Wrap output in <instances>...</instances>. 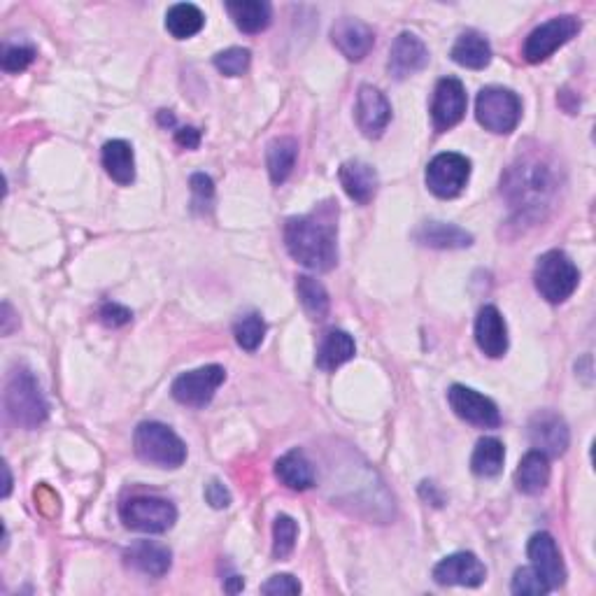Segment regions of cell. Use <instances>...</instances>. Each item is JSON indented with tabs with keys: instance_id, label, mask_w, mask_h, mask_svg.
<instances>
[{
	"instance_id": "25",
	"label": "cell",
	"mask_w": 596,
	"mask_h": 596,
	"mask_svg": "<svg viewBox=\"0 0 596 596\" xmlns=\"http://www.w3.org/2000/svg\"><path fill=\"white\" fill-rule=\"evenodd\" d=\"M354 352H357V345H354L350 333L333 329L326 333L317 347V368H322L326 373L336 371V368L347 364L354 357Z\"/></svg>"
},
{
	"instance_id": "11",
	"label": "cell",
	"mask_w": 596,
	"mask_h": 596,
	"mask_svg": "<svg viewBox=\"0 0 596 596\" xmlns=\"http://www.w3.org/2000/svg\"><path fill=\"white\" fill-rule=\"evenodd\" d=\"M447 401H450V408L454 415L461 417V420L473 424V427L480 429H496L501 427V413L496 408L492 399H487L485 394L475 392L471 387L464 385H452L450 392H447Z\"/></svg>"
},
{
	"instance_id": "35",
	"label": "cell",
	"mask_w": 596,
	"mask_h": 596,
	"mask_svg": "<svg viewBox=\"0 0 596 596\" xmlns=\"http://www.w3.org/2000/svg\"><path fill=\"white\" fill-rule=\"evenodd\" d=\"M250 61H252L250 49L231 47V49H226V52H219L215 56V68L226 77H240L247 73Z\"/></svg>"
},
{
	"instance_id": "32",
	"label": "cell",
	"mask_w": 596,
	"mask_h": 596,
	"mask_svg": "<svg viewBox=\"0 0 596 596\" xmlns=\"http://www.w3.org/2000/svg\"><path fill=\"white\" fill-rule=\"evenodd\" d=\"M296 292L298 298H301L303 310L308 312L310 319H324L329 315L331 301L322 282L310 278V275H301V278L296 280Z\"/></svg>"
},
{
	"instance_id": "39",
	"label": "cell",
	"mask_w": 596,
	"mask_h": 596,
	"mask_svg": "<svg viewBox=\"0 0 596 596\" xmlns=\"http://www.w3.org/2000/svg\"><path fill=\"white\" fill-rule=\"evenodd\" d=\"M261 592L271 594V596H294L301 594V583L289 573H282V576H273L268 578L264 585H261Z\"/></svg>"
},
{
	"instance_id": "16",
	"label": "cell",
	"mask_w": 596,
	"mask_h": 596,
	"mask_svg": "<svg viewBox=\"0 0 596 596\" xmlns=\"http://www.w3.org/2000/svg\"><path fill=\"white\" fill-rule=\"evenodd\" d=\"M392 122V105L380 89L364 84L357 96V124L368 138H380Z\"/></svg>"
},
{
	"instance_id": "34",
	"label": "cell",
	"mask_w": 596,
	"mask_h": 596,
	"mask_svg": "<svg viewBox=\"0 0 596 596\" xmlns=\"http://www.w3.org/2000/svg\"><path fill=\"white\" fill-rule=\"evenodd\" d=\"M298 536L296 522L289 515H278L273 524V557L287 559L294 552Z\"/></svg>"
},
{
	"instance_id": "28",
	"label": "cell",
	"mask_w": 596,
	"mask_h": 596,
	"mask_svg": "<svg viewBox=\"0 0 596 596\" xmlns=\"http://www.w3.org/2000/svg\"><path fill=\"white\" fill-rule=\"evenodd\" d=\"M231 19L236 21V26L243 33H261L271 26L273 7L264 3V0H243V3H229L226 5Z\"/></svg>"
},
{
	"instance_id": "8",
	"label": "cell",
	"mask_w": 596,
	"mask_h": 596,
	"mask_svg": "<svg viewBox=\"0 0 596 596\" xmlns=\"http://www.w3.org/2000/svg\"><path fill=\"white\" fill-rule=\"evenodd\" d=\"M578 31H580V21L576 17H571V14L545 21V24H541L529 33L527 42H524L522 56L529 63H541L545 59H550L559 47H564L566 42L576 38Z\"/></svg>"
},
{
	"instance_id": "38",
	"label": "cell",
	"mask_w": 596,
	"mask_h": 596,
	"mask_svg": "<svg viewBox=\"0 0 596 596\" xmlns=\"http://www.w3.org/2000/svg\"><path fill=\"white\" fill-rule=\"evenodd\" d=\"M191 205H194V210L198 212H210L212 210V203H215V184L208 175L203 173H196L191 175Z\"/></svg>"
},
{
	"instance_id": "3",
	"label": "cell",
	"mask_w": 596,
	"mask_h": 596,
	"mask_svg": "<svg viewBox=\"0 0 596 596\" xmlns=\"http://www.w3.org/2000/svg\"><path fill=\"white\" fill-rule=\"evenodd\" d=\"M136 454L159 468H180L187 461V445L173 429L161 422H143L133 436Z\"/></svg>"
},
{
	"instance_id": "30",
	"label": "cell",
	"mask_w": 596,
	"mask_h": 596,
	"mask_svg": "<svg viewBox=\"0 0 596 596\" xmlns=\"http://www.w3.org/2000/svg\"><path fill=\"white\" fill-rule=\"evenodd\" d=\"M205 24L203 12L191 3H177L166 14V28L168 33L177 40H187L196 35Z\"/></svg>"
},
{
	"instance_id": "24",
	"label": "cell",
	"mask_w": 596,
	"mask_h": 596,
	"mask_svg": "<svg viewBox=\"0 0 596 596\" xmlns=\"http://www.w3.org/2000/svg\"><path fill=\"white\" fill-rule=\"evenodd\" d=\"M275 475L282 485L294 489V492H305L315 485V473L312 464L301 450H289L287 454L275 461Z\"/></svg>"
},
{
	"instance_id": "37",
	"label": "cell",
	"mask_w": 596,
	"mask_h": 596,
	"mask_svg": "<svg viewBox=\"0 0 596 596\" xmlns=\"http://www.w3.org/2000/svg\"><path fill=\"white\" fill-rule=\"evenodd\" d=\"M35 61V49L26 45H5L3 56H0V66L5 73H21Z\"/></svg>"
},
{
	"instance_id": "42",
	"label": "cell",
	"mask_w": 596,
	"mask_h": 596,
	"mask_svg": "<svg viewBox=\"0 0 596 596\" xmlns=\"http://www.w3.org/2000/svg\"><path fill=\"white\" fill-rule=\"evenodd\" d=\"M175 143L184 149H196L201 145V131L194 129V126H182V129L175 131Z\"/></svg>"
},
{
	"instance_id": "45",
	"label": "cell",
	"mask_w": 596,
	"mask_h": 596,
	"mask_svg": "<svg viewBox=\"0 0 596 596\" xmlns=\"http://www.w3.org/2000/svg\"><path fill=\"white\" fill-rule=\"evenodd\" d=\"M159 122H161L163 126H175V117L170 115L168 110H161V112H159Z\"/></svg>"
},
{
	"instance_id": "36",
	"label": "cell",
	"mask_w": 596,
	"mask_h": 596,
	"mask_svg": "<svg viewBox=\"0 0 596 596\" xmlns=\"http://www.w3.org/2000/svg\"><path fill=\"white\" fill-rule=\"evenodd\" d=\"M510 590H513V594H520V596H543V594L552 592V587L548 580H545L541 573L534 569V566H527V569L515 571V578H513V585H510Z\"/></svg>"
},
{
	"instance_id": "23",
	"label": "cell",
	"mask_w": 596,
	"mask_h": 596,
	"mask_svg": "<svg viewBox=\"0 0 596 596\" xmlns=\"http://www.w3.org/2000/svg\"><path fill=\"white\" fill-rule=\"evenodd\" d=\"M550 482V457L543 452L531 450L522 457L520 466L515 471V485L522 494L536 496L541 494Z\"/></svg>"
},
{
	"instance_id": "27",
	"label": "cell",
	"mask_w": 596,
	"mask_h": 596,
	"mask_svg": "<svg viewBox=\"0 0 596 596\" xmlns=\"http://www.w3.org/2000/svg\"><path fill=\"white\" fill-rule=\"evenodd\" d=\"M103 168L117 184H131L136 180V156L126 140H110L103 147Z\"/></svg>"
},
{
	"instance_id": "40",
	"label": "cell",
	"mask_w": 596,
	"mask_h": 596,
	"mask_svg": "<svg viewBox=\"0 0 596 596\" xmlns=\"http://www.w3.org/2000/svg\"><path fill=\"white\" fill-rule=\"evenodd\" d=\"M98 317H101V322L105 326H110V329H117V326H124L129 324L133 319V312L129 308H124V305L119 303H105L101 312H98Z\"/></svg>"
},
{
	"instance_id": "13",
	"label": "cell",
	"mask_w": 596,
	"mask_h": 596,
	"mask_svg": "<svg viewBox=\"0 0 596 596\" xmlns=\"http://www.w3.org/2000/svg\"><path fill=\"white\" fill-rule=\"evenodd\" d=\"M529 441L545 457H562L569 450V427L552 410H541L529 422Z\"/></svg>"
},
{
	"instance_id": "17",
	"label": "cell",
	"mask_w": 596,
	"mask_h": 596,
	"mask_svg": "<svg viewBox=\"0 0 596 596\" xmlns=\"http://www.w3.org/2000/svg\"><path fill=\"white\" fill-rule=\"evenodd\" d=\"M331 40H333V45L340 49V54H343L345 59L361 61V59H366L368 52L373 49L375 33L371 26L364 24V21L343 17L333 24Z\"/></svg>"
},
{
	"instance_id": "22",
	"label": "cell",
	"mask_w": 596,
	"mask_h": 596,
	"mask_svg": "<svg viewBox=\"0 0 596 596\" xmlns=\"http://www.w3.org/2000/svg\"><path fill=\"white\" fill-rule=\"evenodd\" d=\"M415 240L424 247H436V250H464L473 245V236L454 224L445 222H427L415 231Z\"/></svg>"
},
{
	"instance_id": "20",
	"label": "cell",
	"mask_w": 596,
	"mask_h": 596,
	"mask_svg": "<svg viewBox=\"0 0 596 596\" xmlns=\"http://www.w3.org/2000/svg\"><path fill=\"white\" fill-rule=\"evenodd\" d=\"M338 177H340V184H343L345 194L350 196L354 203L368 205L375 198V194H378L380 180L371 163L359 161V159L345 161L343 166H340Z\"/></svg>"
},
{
	"instance_id": "31",
	"label": "cell",
	"mask_w": 596,
	"mask_h": 596,
	"mask_svg": "<svg viewBox=\"0 0 596 596\" xmlns=\"http://www.w3.org/2000/svg\"><path fill=\"white\" fill-rule=\"evenodd\" d=\"M503 459H506V450L499 438H482L475 445V452L471 457V468L480 478H494L501 473Z\"/></svg>"
},
{
	"instance_id": "21",
	"label": "cell",
	"mask_w": 596,
	"mask_h": 596,
	"mask_svg": "<svg viewBox=\"0 0 596 596\" xmlns=\"http://www.w3.org/2000/svg\"><path fill=\"white\" fill-rule=\"evenodd\" d=\"M124 559L131 569L152 578H163L170 571V566H173L170 550L166 545H159L154 541H136L131 548H126Z\"/></svg>"
},
{
	"instance_id": "9",
	"label": "cell",
	"mask_w": 596,
	"mask_h": 596,
	"mask_svg": "<svg viewBox=\"0 0 596 596\" xmlns=\"http://www.w3.org/2000/svg\"><path fill=\"white\" fill-rule=\"evenodd\" d=\"M226 371L222 366L210 364L203 368H196V371L182 373L180 378H175L173 387H170V394L177 403L189 408H205L208 403L215 399L217 389L224 385Z\"/></svg>"
},
{
	"instance_id": "43",
	"label": "cell",
	"mask_w": 596,
	"mask_h": 596,
	"mask_svg": "<svg viewBox=\"0 0 596 596\" xmlns=\"http://www.w3.org/2000/svg\"><path fill=\"white\" fill-rule=\"evenodd\" d=\"M3 473H5V487H3V496H10V492H12V475H10V466L3 464Z\"/></svg>"
},
{
	"instance_id": "5",
	"label": "cell",
	"mask_w": 596,
	"mask_h": 596,
	"mask_svg": "<svg viewBox=\"0 0 596 596\" xmlns=\"http://www.w3.org/2000/svg\"><path fill=\"white\" fill-rule=\"evenodd\" d=\"M503 191H506L508 201L522 208H538L548 201L552 191V175L543 163H529L522 161L520 166H513L508 170L506 180H503Z\"/></svg>"
},
{
	"instance_id": "41",
	"label": "cell",
	"mask_w": 596,
	"mask_h": 596,
	"mask_svg": "<svg viewBox=\"0 0 596 596\" xmlns=\"http://www.w3.org/2000/svg\"><path fill=\"white\" fill-rule=\"evenodd\" d=\"M205 499H208L212 508H226L231 503V492L219 480H212L210 485L205 487Z\"/></svg>"
},
{
	"instance_id": "14",
	"label": "cell",
	"mask_w": 596,
	"mask_h": 596,
	"mask_svg": "<svg viewBox=\"0 0 596 596\" xmlns=\"http://www.w3.org/2000/svg\"><path fill=\"white\" fill-rule=\"evenodd\" d=\"M485 578V564H482L473 552H457V555L445 557L434 566V580L443 587H480L485 583Z\"/></svg>"
},
{
	"instance_id": "12",
	"label": "cell",
	"mask_w": 596,
	"mask_h": 596,
	"mask_svg": "<svg viewBox=\"0 0 596 596\" xmlns=\"http://www.w3.org/2000/svg\"><path fill=\"white\" fill-rule=\"evenodd\" d=\"M468 98L466 89L457 77H443L436 84L434 101H431V119H434V129L438 133H445L457 126L466 115Z\"/></svg>"
},
{
	"instance_id": "2",
	"label": "cell",
	"mask_w": 596,
	"mask_h": 596,
	"mask_svg": "<svg viewBox=\"0 0 596 596\" xmlns=\"http://www.w3.org/2000/svg\"><path fill=\"white\" fill-rule=\"evenodd\" d=\"M5 410L14 424L24 429H38L47 422L49 403L42 394L40 382L26 368L10 375L5 385Z\"/></svg>"
},
{
	"instance_id": "44",
	"label": "cell",
	"mask_w": 596,
	"mask_h": 596,
	"mask_svg": "<svg viewBox=\"0 0 596 596\" xmlns=\"http://www.w3.org/2000/svg\"><path fill=\"white\" fill-rule=\"evenodd\" d=\"M245 587V583H243V578H238V576H233L231 578V585H226V592H240Z\"/></svg>"
},
{
	"instance_id": "10",
	"label": "cell",
	"mask_w": 596,
	"mask_h": 596,
	"mask_svg": "<svg viewBox=\"0 0 596 596\" xmlns=\"http://www.w3.org/2000/svg\"><path fill=\"white\" fill-rule=\"evenodd\" d=\"M471 177V161L464 154L443 152L427 166V187L438 198H457Z\"/></svg>"
},
{
	"instance_id": "29",
	"label": "cell",
	"mask_w": 596,
	"mask_h": 596,
	"mask_svg": "<svg viewBox=\"0 0 596 596\" xmlns=\"http://www.w3.org/2000/svg\"><path fill=\"white\" fill-rule=\"evenodd\" d=\"M296 156H298V143L294 138L282 136L275 138L271 145H268L266 152V163H268V175H271L273 184H285L287 177L292 175V170L296 166Z\"/></svg>"
},
{
	"instance_id": "19",
	"label": "cell",
	"mask_w": 596,
	"mask_h": 596,
	"mask_svg": "<svg viewBox=\"0 0 596 596\" xmlns=\"http://www.w3.org/2000/svg\"><path fill=\"white\" fill-rule=\"evenodd\" d=\"M475 343L487 357L499 359L508 350V329L503 322V315L494 305L480 308L478 319H475Z\"/></svg>"
},
{
	"instance_id": "1",
	"label": "cell",
	"mask_w": 596,
	"mask_h": 596,
	"mask_svg": "<svg viewBox=\"0 0 596 596\" xmlns=\"http://www.w3.org/2000/svg\"><path fill=\"white\" fill-rule=\"evenodd\" d=\"M285 245L298 264L326 273L338 264V208L326 201L308 215L289 217Z\"/></svg>"
},
{
	"instance_id": "6",
	"label": "cell",
	"mask_w": 596,
	"mask_h": 596,
	"mask_svg": "<svg viewBox=\"0 0 596 596\" xmlns=\"http://www.w3.org/2000/svg\"><path fill=\"white\" fill-rule=\"evenodd\" d=\"M475 117L487 131L499 136L513 133L522 117L520 96L503 87H485L475 101Z\"/></svg>"
},
{
	"instance_id": "18",
	"label": "cell",
	"mask_w": 596,
	"mask_h": 596,
	"mask_svg": "<svg viewBox=\"0 0 596 596\" xmlns=\"http://www.w3.org/2000/svg\"><path fill=\"white\" fill-rule=\"evenodd\" d=\"M527 552H529L531 564H534V569L548 580L552 590L566 583V566L562 562V552H559L555 538H552L548 531H541V534L531 536Z\"/></svg>"
},
{
	"instance_id": "4",
	"label": "cell",
	"mask_w": 596,
	"mask_h": 596,
	"mask_svg": "<svg viewBox=\"0 0 596 596\" xmlns=\"http://www.w3.org/2000/svg\"><path fill=\"white\" fill-rule=\"evenodd\" d=\"M534 282L538 294H541L548 303H564L573 292L578 289L580 282V271L578 266L569 259V254L562 250L545 252L541 259H538L536 271H534Z\"/></svg>"
},
{
	"instance_id": "26",
	"label": "cell",
	"mask_w": 596,
	"mask_h": 596,
	"mask_svg": "<svg viewBox=\"0 0 596 596\" xmlns=\"http://www.w3.org/2000/svg\"><path fill=\"white\" fill-rule=\"evenodd\" d=\"M450 56L452 61L459 63L461 68L482 70L489 66V61H492V47H489V42L482 33L466 31L459 35L457 42H454Z\"/></svg>"
},
{
	"instance_id": "7",
	"label": "cell",
	"mask_w": 596,
	"mask_h": 596,
	"mask_svg": "<svg viewBox=\"0 0 596 596\" xmlns=\"http://www.w3.org/2000/svg\"><path fill=\"white\" fill-rule=\"evenodd\" d=\"M126 529L140 534H163L177 522V510L168 499L161 496H133L119 508Z\"/></svg>"
},
{
	"instance_id": "33",
	"label": "cell",
	"mask_w": 596,
	"mask_h": 596,
	"mask_svg": "<svg viewBox=\"0 0 596 596\" xmlns=\"http://www.w3.org/2000/svg\"><path fill=\"white\" fill-rule=\"evenodd\" d=\"M233 333H236V343L247 352H254L257 347L264 343L266 336V322L261 319L259 312H247L233 326Z\"/></svg>"
},
{
	"instance_id": "15",
	"label": "cell",
	"mask_w": 596,
	"mask_h": 596,
	"mask_svg": "<svg viewBox=\"0 0 596 596\" xmlns=\"http://www.w3.org/2000/svg\"><path fill=\"white\" fill-rule=\"evenodd\" d=\"M429 66V49L424 45L422 38H417L415 33L403 31L399 38L394 40L392 49H389V75L394 80H406V77L420 73Z\"/></svg>"
}]
</instances>
